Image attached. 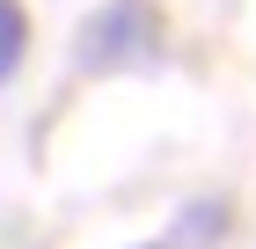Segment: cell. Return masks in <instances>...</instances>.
I'll return each instance as SVG.
<instances>
[{"label": "cell", "instance_id": "obj_1", "mask_svg": "<svg viewBox=\"0 0 256 249\" xmlns=\"http://www.w3.org/2000/svg\"><path fill=\"white\" fill-rule=\"evenodd\" d=\"M161 52V8L154 0H110L102 15H88L80 30V66L110 74V66H139Z\"/></svg>", "mask_w": 256, "mask_h": 249}, {"label": "cell", "instance_id": "obj_2", "mask_svg": "<svg viewBox=\"0 0 256 249\" xmlns=\"http://www.w3.org/2000/svg\"><path fill=\"white\" fill-rule=\"evenodd\" d=\"M22 37H30V22H22V8L15 0H0V81L22 66Z\"/></svg>", "mask_w": 256, "mask_h": 249}, {"label": "cell", "instance_id": "obj_3", "mask_svg": "<svg viewBox=\"0 0 256 249\" xmlns=\"http://www.w3.org/2000/svg\"><path fill=\"white\" fill-rule=\"evenodd\" d=\"M220 220H227V205H198L183 234H190V242H212V227H220Z\"/></svg>", "mask_w": 256, "mask_h": 249}]
</instances>
